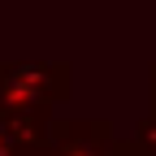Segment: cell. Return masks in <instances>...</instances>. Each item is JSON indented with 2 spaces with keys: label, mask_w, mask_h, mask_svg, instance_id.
I'll list each match as a JSON object with an SVG mask.
<instances>
[{
  "label": "cell",
  "mask_w": 156,
  "mask_h": 156,
  "mask_svg": "<svg viewBox=\"0 0 156 156\" xmlns=\"http://www.w3.org/2000/svg\"><path fill=\"white\" fill-rule=\"evenodd\" d=\"M52 156H108V134L95 126H69L52 134Z\"/></svg>",
  "instance_id": "cell-1"
},
{
  "label": "cell",
  "mask_w": 156,
  "mask_h": 156,
  "mask_svg": "<svg viewBox=\"0 0 156 156\" xmlns=\"http://www.w3.org/2000/svg\"><path fill=\"white\" fill-rule=\"evenodd\" d=\"M139 152H143L139 143H113V152H108V156H139Z\"/></svg>",
  "instance_id": "cell-2"
}]
</instances>
